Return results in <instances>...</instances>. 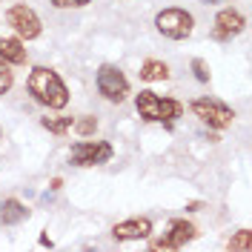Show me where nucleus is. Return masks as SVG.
<instances>
[{
	"label": "nucleus",
	"mask_w": 252,
	"mask_h": 252,
	"mask_svg": "<svg viewBox=\"0 0 252 252\" xmlns=\"http://www.w3.org/2000/svg\"><path fill=\"white\" fill-rule=\"evenodd\" d=\"M149 232H152V220L149 218L121 220V223H115V229H112L115 241H141V238H149Z\"/></svg>",
	"instance_id": "nucleus-9"
},
{
	"label": "nucleus",
	"mask_w": 252,
	"mask_h": 252,
	"mask_svg": "<svg viewBox=\"0 0 252 252\" xmlns=\"http://www.w3.org/2000/svg\"><path fill=\"white\" fill-rule=\"evenodd\" d=\"M12 80H15V78H12V72H9V69H6V66L0 63V94L12 89Z\"/></svg>",
	"instance_id": "nucleus-19"
},
{
	"label": "nucleus",
	"mask_w": 252,
	"mask_h": 252,
	"mask_svg": "<svg viewBox=\"0 0 252 252\" xmlns=\"http://www.w3.org/2000/svg\"><path fill=\"white\" fill-rule=\"evenodd\" d=\"M192 112H195V118H201L212 129H226L235 121V112L229 109L226 103L215 100V97H198V100H192Z\"/></svg>",
	"instance_id": "nucleus-5"
},
{
	"label": "nucleus",
	"mask_w": 252,
	"mask_h": 252,
	"mask_svg": "<svg viewBox=\"0 0 252 252\" xmlns=\"http://www.w3.org/2000/svg\"><path fill=\"white\" fill-rule=\"evenodd\" d=\"M135 109L141 112L143 121H152V124H172L175 118H181L184 106L172 100V97H160L155 92H141L135 97Z\"/></svg>",
	"instance_id": "nucleus-2"
},
{
	"label": "nucleus",
	"mask_w": 252,
	"mask_h": 252,
	"mask_svg": "<svg viewBox=\"0 0 252 252\" xmlns=\"http://www.w3.org/2000/svg\"><path fill=\"white\" fill-rule=\"evenodd\" d=\"M40 126L49 129V132H55V135H63L69 126H72V118H61V115H52V118H40Z\"/></svg>",
	"instance_id": "nucleus-14"
},
{
	"label": "nucleus",
	"mask_w": 252,
	"mask_h": 252,
	"mask_svg": "<svg viewBox=\"0 0 252 252\" xmlns=\"http://www.w3.org/2000/svg\"><path fill=\"white\" fill-rule=\"evenodd\" d=\"M29 94L37 100V103L49 106V109H63V106L69 103V89H66V83L58 78V72H52V69H46V66L32 69Z\"/></svg>",
	"instance_id": "nucleus-1"
},
{
	"label": "nucleus",
	"mask_w": 252,
	"mask_h": 252,
	"mask_svg": "<svg viewBox=\"0 0 252 252\" xmlns=\"http://www.w3.org/2000/svg\"><path fill=\"white\" fill-rule=\"evenodd\" d=\"M0 61L6 63H26V49L15 37H0Z\"/></svg>",
	"instance_id": "nucleus-11"
},
{
	"label": "nucleus",
	"mask_w": 252,
	"mask_h": 252,
	"mask_svg": "<svg viewBox=\"0 0 252 252\" xmlns=\"http://www.w3.org/2000/svg\"><path fill=\"white\" fill-rule=\"evenodd\" d=\"M192 238H195V226L178 218V220L169 223V232H166V235L152 241V250H178V247H184V244L192 241Z\"/></svg>",
	"instance_id": "nucleus-8"
},
{
	"label": "nucleus",
	"mask_w": 252,
	"mask_h": 252,
	"mask_svg": "<svg viewBox=\"0 0 252 252\" xmlns=\"http://www.w3.org/2000/svg\"><path fill=\"white\" fill-rule=\"evenodd\" d=\"M6 20H9V26L17 32V37H23V40H34V37H40V17L34 15V9H29L26 3H17V6H12L9 9V15H6Z\"/></svg>",
	"instance_id": "nucleus-7"
},
{
	"label": "nucleus",
	"mask_w": 252,
	"mask_h": 252,
	"mask_svg": "<svg viewBox=\"0 0 252 252\" xmlns=\"http://www.w3.org/2000/svg\"><path fill=\"white\" fill-rule=\"evenodd\" d=\"M155 26L163 37H172V40H187L192 29H195V17L189 15L187 9H163L155 17Z\"/></svg>",
	"instance_id": "nucleus-3"
},
{
	"label": "nucleus",
	"mask_w": 252,
	"mask_h": 252,
	"mask_svg": "<svg viewBox=\"0 0 252 252\" xmlns=\"http://www.w3.org/2000/svg\"><path fill=\"white\" fill-rule=\"evenodd\" d=\"M72 126L78 129V135H83V138H89V135L97 132V121H94V118H80V121H75Z\"/></svg>",
	"instance_id": "nucleus-16"
},
{
	"label": "nucleus",
	"mask_w": 252,
	"mask_h": 252,
	"mask_svg": "<svg viewBox=\"0 0 252 252\" xmlns=\"http://www.w3.org/2000/svg\"><path fill=\"white\" fill-rule=\"evenodd\" d=\"M26 218H29V209L20 204V201L9 198V201H3V204H0V220H3V223L15 226V223H20V220H26Z\"/></svg>",
	"instance_id": "nucleus-12"
},
{
	"label": "nucleus",
	"mask_w": 252,
	"mask_h": 252,
	"mask_svg": "<svg viewBox=\"0 0 252 252\" xmlns=\"http://www.w3.org/2000/svg\"><path fill=\"white\" fill-rule=\"evenodd\" d=\"M86 3H92V0H52L55 9H80V6H86Z\"/></svg>",
	"instance_id": "nucleus-18"
},
{
	"label": "nucleus",
	"mask_w": 252,
	"mask_h": 252,
	"mask_svg": "<svg viewBox=\"0 0 252 252\" xmlns=\"http://www.w3.org/2000/svg\"><path fill=\"white\" fill-rule=\"evenodd\" d=\"M241 32H244V15H241V12H235V9H223V12H218V17H215V29H212V34H215L218 40L235 37V34H241Z\"/></svg>",
	"instance_id": "nucleus-10"
},
{
	"label": "nucleus",
	"mask_w": 252,
	"mask_h": 252,
	"mask_svg": "<svg viewBox=\"0 0 252 252\" xmlns=\"http://www.w3.org/2000/svg\"><path fill=\"white\" fill-rule=\"evenodd\" d=\"M226 250L229 252H235V250H241V252H252V232L250 229H241L229 244H226Z\"/></svg>",
	"instance_id": "nucleus-15"
},
{
	"label": "nucleus",
	"mask_w": 252,
	"mask_h": 252,
	"mask_svg": "<svg viewBox=\"0 0 252 252\" xmlns=\"http://www.w3.org/2000/svg\"><path fill=\"white\" fill-rule=\"evenodd\" d=\"M192 72H195V78L201 80V83H209V69H206V63L201 61V58L192 61Z\"/></svg>",
	"instance_id": "nucleus-17"
},
{
	"label": "nucleus",
	"mask_w": 252,
	"mask_h": 252,
	"mask_svg": "<svg viewBox=\"0 0 252 252\" xmlns=\"http://www.w3.org/2000/svg\"><path fill=\"white\" fill-rule=\"evenodd\" d=\"M109 158H112V146L106 141H80L69 152V160L75 166H97V163H106Z\"/></svg>",
	"instance_id": "nucleus-6"
},
{
	"label": "nucleus",
	"mask_w": 252,
	"mask_h": 252,
	"mask_svg": "<svg viewBox=\"0 0 252 252\" xmlns=\"http://www.w3.org/2000/svg\"><path fill=\"white\" fill-rule=\"evenodd\" d=\"M204 3H220V0H204Z\"/></svg>",
	"instance_id": "nucleus-20"
},
{
	"label": "nucleus",
	"mask_w": 252,
	"mask_h": 252,
	"mask_svg": "<svg viewBox=\"0 0 252 252\" xmlns=\"http://www.w3.org/2000/svg\"><path fill=\"white\" fill-rule=\"evenodd\" d=\"M97 92L103 94L109 103H124L129 94V80L124 78V72L112 63H103L97 69Z\"/></svg>",
	"instance_id": "nucleus-4"
},
{
	"label": "nucleus",
	"mask_w": 252,
	"mask_h": 252,
	"mask_svg": "<svg viewBox=\"0 0 252 252\" xmlns=\"http://www.w3.org/2000/svg\"><path fill=\"white\" fill-rule=\"evenodd\" d=\"M138 75H141V80H149V83H155V80H169V66L163 61H146Z\"/></svg>",
	"instance_id": "nucleus-13"
}]
</instances>
